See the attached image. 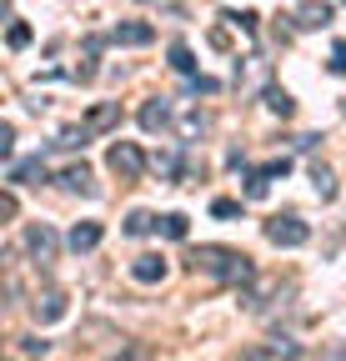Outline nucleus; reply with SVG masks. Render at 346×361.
I'll return each instance as SVG.
<instances>
[{
    "instance_id": "26",
    "label": "nucleus",
    "mask_w": 346,
    "mask_h": 361,
    "mask_svg": "<svg viewBox=\"0 0 346 361\" xmlns=\"http://www.w3.org/2000/svg\"><path fill=\"white\" fill-rule=\"evenodd\" d=\"M0 156H6V161L16 156V126H11V121L0 126Z\"/></svg>"
},
{
    "instance_id": "16",
    "label": "nucleus",
    "mask_w": 346,
    "mask_h": 361,
    "mask_svg": "<svg viewBox=\"0 0 346 361\" xmlns=\"http://www.w3.org/2000/svg\"><path fill=\"white\" fill-rule=\"evenodd\" d=\"M161 226V216H151V211H131L125 216V236H151Z\"/></svg>"
},
{
    "instance_id": "6",
    "label": "nucleus",
    "mask_w": 346,
    "mask_h": 361,
    "mask_svg": "<svg viewBox=\"0 0 346 361\" xmlns=\"http://www.w3.org/2000/svg\"><path fill=\"white\" fill-rule=\"evenodd\" d=\"M331 6H326V0H301V6L291 11V25L296 30H321V25H331Z\"/></svg>"
},
{
    "instance_id": "30",
    "label": "nucleus",
    "mask_w": 346,
    "mask_h": 361,
    "mask_svg": "<svg viewBox=\"0 0 346 361\" xmlns=\"http://www.w3.org/2000/svg\"><path fill=\"white\" fill-rule=\"evenodd\" d=\"M16 211H20L16 191H6V196H0V221H16Z\"/></svg>"
},
{
    "instance_id": "8",
    "label": "nucleus",
    "mask_w": 346,
    "mask_h": 361,
    "mask_svg": "<svg viewBox=\"0 0 346 361\" xmlns=\"http://www.w3.org/2000/svg\"><path fill=\"white\" fill-rule=\"evenodd\" d=\"M11 186H40V180H46V161L40 156H25V161H11Z\"/></svg>"
},
{
    "instance_id": "15",
    "label": "nucleus",
    "mask_w": 346,
    "mask_h": 361,
    "mask_svg": "<svg viewBox=\"0 0 346 361\" xmlns=\"http://www.w3.org/2000/svg\"><path fill=\"white\" fill-rule=\"evenodd\" d=\"M171 71H181V75H196V56H191V45L186 40H171Z\"/></svg>"
},
{
    "instance_id": "11",
    "label": "nucleus",
    "mask_w": 346,
    "mask_h": 361,
    "mask_svg": "<svg viewBox=\"0 0 346 361\" xmlns=\"http://www.w3.org/2000/svg\"><path fill=\"white\" fill-rule=\"evenodd\" d=\"M101 236H106V231H101V221H75L66 241H70V251H96Z\"/></svg>"
},
{
    "instance_id": "7",
    "label": "nucleus",
    "mask_w": 346,
    "mask_h": 361,
    "mask_svg": "<svg viewBox=\"0 0 346 361\" xmlns=\"http://www.w3.org/2000/svg\"><path fill=\"white\" fill-rule=\"evenodd\" d=\"M166 271H171V266H166V256H156V251H146V256H136V261H131V276H136L141 286L166 281Z\"/></svg>"
},
{
    "instance_id": "12",
    "label": "nucleus",
    "mask_w": 346,
    "mask_h": 361,
    "mask_svg": "<svg viewBox=\"0 0 346 361\" xmlns=\"http://www.w3.org/2000/svg\"><path fill=\"white\" fill-rule=\"evenodd\" d=\"M111 40H116V45H151L156 30H151L146 20H121V25L111 30Z\"/></svg>"
},
{
    "instance_id": "27",
    "label": "nucleus",
    "mask_w": 346,
    "mask_h": 361,
    "mask_svg": "<svg viewBox=\"0 0 346 361\" xmlns=\"http://www.w3.org/2000/svg\"><path fill=\"white\" fill-rule=\"evenodd\" d=\"M256 171H261L266 180H276V176H286V171H291V161H286V156H276V161H266V166H256Z\"/></svg>"
},
{
    "instance_id": "14",
    "label": "nucleus",
    "mask_w": 346,
    "mask_h": 361,
    "mask_svg": "<svg viewBox=\"0 0 346 361\" xmlns=\"http://www.w3.org/2000/svg\"><path fill=\"white\" fill-rule=\"evenodd\" d=\"M156 231H161V236H171V241H186V236H191V221H186L181 211H166Z\"/></svg>"
},
{
    "instance_id": "4",
    "label": "nucleus",
    "mask_w": 346,
    "mask_h": 361,
    "mask_svg": "<svg viewBox=\"0 0 346 361\" xmlns=\"http://www.w3.org/2000/svg\"><path fill=\"white\" fill-rule=\"evenodd\" d=\"M25 251H30L40 266H51L56 251H61V241H56V231H51L46 221H30V226H25Z\"/></svg>"
},
{
    "instance_id": "1",
    "label": "nucleus",
    "mask_w": 346,
    "mask_h": 361,
    "mask_svg": "<svg viewBox=\"0 0 346 361\" xmlns=\"http://www.w3.org/2000/svg\"><path fill=\"white\" fill-rule=\"evenodd\" d=\"M191 271H206V276H216L221 286H251L256 281V266L246 251H231V246H196L191 251Z\"/></svg>"
},
{
    "instance_id": "10",
    "label": "nucleus",
    "mask_w": 346,
    "mask_h": 361,
    "mask_svg": "<svg viewBox=\"0 0 346 361\" xmlns=\"http://www.w3.org/2000/svg\"><path fill=\"white\" fill-rule=\"evenodd\" d=\"M166 126H171V101H166V96H151V101L141 106V130L156 135V130H166Z\"/></svg>"
},
{
    "instance_id": "24",
    "label": "nucleus",
    "mask_w": 346,
    "mask_h": 361,
    "mask_svg": "<svg viewBox=\"0 0 346 361\" xmlns=\"http://www.w3.org/2000/svg\"><path fill=\"white\" fill-rule=\"evenodd\" d=\"M211 216H221V221H231V216H241V201H231V196H221V201H211Z\"/></svg>"
},
{
    "instance_id": "25",
    "label": "nucleus",
    "mask_w": 346,
    "mask_h": 361,
    "mask_svg": "<svg viewBox=\"0 0 346 361\" xmlns=\"http://www.w3.org/2000/svg\"><path fill=\"white\" fill-rule=\"evenodd\" d=\"M231 361H276V356H271V346H241Z\"/></svg>"
},
{
    "instance_id": "9",
    "label": "nucleus",
    "mask_w": 346,
    "mask_h": 361,
    "mask_svg": "<svg viewBox=\"0 0 346 361\" xmlns=\"http://www.w3.org/2000/svg\"><path fill=\"white\" fill-rule=\"evenodd\" d=\"M91 135H101V130H116L121 126V101H101V106H91V116L80 121Z\"/></svg>"
},
{
    "instance_id": "20",
    "label": "nucleus",
    "mask_w": 346,
    "mask_h": 361,
    "mask_svg": "<svg viewBox=\"0 0 346 361\" xmlns=\"http://www.w3.org/2000/svg\"><path fill=\"white\" fill-rule=\"evenodd\" d=\"M85 141H91V130H85V126H66V130L56 135V146H66V151H75V146H85Z\"/></svg>"
},
{
    "instance_id": "23",
    "label": "nucleus",
    "mask_w": 346,
    "mask_h": 361,
    "mask_svg": "<svg viewBox=\"0 0 346 361\" xmlns=\"http://www.w3.org/2000/svg\"><path fill=\"white\" fill-rule=\"evenodd\" d=\"M6 40H11V51H25V45H30V25L25 20H11V35Z\"/></svg>"
},
{
    "instance_id": "22",
    "label": "nucleus",
    "mask_w": 346,
    "mask_h": 361,
    "mask_svg": "<svg viewBox=\"0 0 346 361\" xmlns=\"http://www.w3.org/2000/svg\"><path fill=\"white\" fill-rule=\"evenodd\" d=\"M266 191H271V180H266L261 171H246V196H251V201H261Z\"/></svg>"
},
{
    "instance_id": "18",
    "label": "nucleus",
    "mask_w": 346,
    "mask_h": 361,
    "mask_svg": "<svg viewBox=\"0 0 346 361\" xmlns=\"http://www.w3.org/2000/svg\"><path fill=\"white\" fill-rule=\"evenodd\" d=\"M211 130V116L206 111H186L181 116V135H186V141H196V135H206Z\"/></svg>"
},
{
    "instance_id": "29",
    "label": "nucleus",
    "mask_w": 346,
    "mask_h": 361,
    "mask_svg": "<svg viewBox=\"0 0 346 361\" xmlns=\"http://www.w3.org/2000/svg\"><path fill=\"white\" fill-rule=\"evenodd\" d=\"M326 66H331L336 75H346V40H336V45H331V61H326Z\"/></svg>"
},
{
    "instance_id": "21",
    "label": "nucleus",
    "mask_w": 346,
    "mask_h": 361,
    "mask_svg": "<svg viewBox=\"0 0 346 361\" xmlns=\"http://www.w3.org/2000/svg\"><path fill=\"white\" fill-rule=\"evenodd\" d=\"M221 20H231L241 35H256V20H261V16H256V11H226Z\"/></svg>"
},
{
    "instance_id": "32",
    "label": "nucleus",
    "mask_w": 346,
    "mask_h": 361,
    "mask_svg": "<svg viewBox=\"0 0 346 361\" xmlns=\"http://www.w3.org/2000/svg\"><path fill=\"white\" fill-rule=\"evenodd\" d=\"M111 361H146V346H125V351L111 356Z\"/></svg>"
},
{
    "instance_id": "19",
    "label": "nucleus",
    "mask_w": 346,
    "mask_h": 361,
    "mask_svg": "<svg viewBox=\"0 0 346 361\" xmlns=\"http://www.w3.org/2000/svg\"><path fill=\"white\" fill-rule=\"evenodd\" d=\"M311 186H316L321 201H336V176H331L326 166H311Z\"/></svg>"
},
{
    "instance_id": "31",
    "label": "nucleus",
    "mask_w": 346,
    "mask_h": 361,
    "mask_svg": "<svg viewBox=\"0 0 346 361\" xmlns=\"http://www.w3.org/2000/svg\"><path fill=\"white\" fill-rule=\"evenodd\" d=\"M191 85L201 90V96H216V90H221V80H211V75H191Z\"/></svg>"
},
{
    "instance_id": "17",
    "label": "nucleus",
    "mask_w": 346,
    "mask_h": 361,
    "mask_svg": "<svg viewBox=\"0 0 346 361\" xmlns=\"http://www.w3.org/2000/svg\"><path fill=\"white\" fill-rule=\"evenodd\" d=\"M266 111H271V116H281V121H286V116H291V111H296V101H291V96H286V90H281V85H266Z\"/></svg>"
},
{
    "instance_id": "3",
    "label": "nucleus",
    "mask_w": 346,
    "mask_h": 361,
    "mask_svg": "<svg viewBox=\"0 0 346 361\" xmlns=\"http://www.w3.org/2000/svg\"><path fill=\"white\" fill-rule=\"evenodd\" d=\"M106 166H111L121 180H141L146 156H141V146H136V141H116V146H111V156H106Z\"/></svg>"
},
{
    "instance_id": "5",
    "label": "nucleus",
    "mask_w": 346,
    "mask_h": 361,
    "mask_svg": "<svg viewBox=\"0 0 346 361\" xmlns=\"http://www.w3.org/2000/svg\"><path fill=\"white\" fill-rule=\"evenodd\" d=\"M30 311H35V322H40V326H51V322H61V316L70 311V296H66L61 286H46V291H35Z\"/></svg>"
},
{
    "instance_id": "2",
    "label": "nucleus",
    "mask_w": 346,
    "mask_h": 361,
    "mask_svg": "<svg viewBox=\"0 0 346 361\" xmlns=\"http://www.w3.org/2000/svg\"><path fill=\"white\" fill-rule=\"evenodd\" d=\"M266 241H271V246H286V251H291V246H307V241H311V226L301 221L296 211L271 216V221H266Z\"/></svg>"
},
{
    "instance_id": "33",
    "label": "nucleus",
    "mask_w": 346,
    "mask_h": 361,
    "mask_svg": "<svg viewBox=\"0 0 346 361\" xmlns=\"http://www.w3.org/2000/svg\"><path fill=\"white\" fill-rule=\"evenodd\" d=\"M341 356H346V346H341Z\"/></svg>"
},
{
    "instance_id": "13",
    "label": "nucleus",
    "mask_w": 346,
    "mask_h": 361,
    "mask_svg": "<svg viewBox=\"0 0 346 361\" xmlns=\"http://www.w3.org/2000/svg\"><path fill=\"white\" fill-rule=\"evenodd\" d=\"M61 186L66 191H80V196H96V176H91V166L80 161V166H66L61 171Z\"/></svg>"
},
{
    "instance_id": "28",
    "label": "nucleus",
    "mask_w": 346,
    "mask_h": 361,
    "mask_svg": "<svg viewBox=\"0 0 346 361\" xmlns=\"http://www.w3.org/2000/svg\"><path fill=\"white\" fill-rule=\"evenodd\" d=\"M20 351H25V356H46V351H51V341H40V336H20Z\"/></svg>"
}]
</instances>
